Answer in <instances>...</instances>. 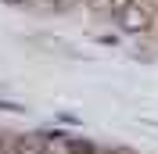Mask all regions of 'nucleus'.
<instances>
[{
	"mask_svg": "<svg viewBox=\"0 0 158 154\" xmlns=\"http://www.w3.org/2000/svg\"><path fill=\"white\" fill-rule=\"evenodd\" d=\"M0 151H4V144H0Z\"/></svg>",
	"mask_w": 158,
	"mask_h": 154,
	"instance_id": "nucleus-4",
	"label": "nucleus"
},
{
	"mask_svg": "<svg viewBox=\"0 0 158 154\" xmlns=\"http://www.w3.org/2000/svg\"><path fill=\"white\" fill-rule=\"evenodd\" d=\"M4 4H25V0H4Z\"/></svg>",
	"mask_w": 158,
	"mask_h": 154,
	"instance_id": "nucleus-3",
	"label": "nucleus"
},
{
	"mask_svg": "<svg viewBox=\"0 0 158 154\" xmlns=\"http://www.w3.org/2000/svg\"><path fill=\"white\" fill-rule=\"evenodd\" d=\"M90 11H115V0H86Z\"/></svg>",
	"mask_w": 158,
	"mask_h": 154,
	"instance_id": "nucleus-2",
	"label": "nucleus"
},
{
	"mask_svg": "<svg viewBox=\"0 0 158 154\" xmlns=\"http://www.w3.org/2000/svg\"><path fill=\"white\" fill-rule=\"evenodd\" d=\"M115 18H118V25H122L126 32H144V29H151V14L140 7L137 0H122V4H115Z\"/></svg>",
	"mask_w": 158,
	"mask_h": 154,
	"instance_id": "nucleus-1",
	"label": "nucleus"
}]
</instances>
